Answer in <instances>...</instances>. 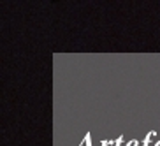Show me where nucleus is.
<instances>
[{"label":"nucleus","mask_w":160,"mask_h":146,"mask_svg":"<svg viewBox=\"0 0 160 146\" xmlns=\"http://www.w3.org/2000/svg\"><path fill=\"white\" fill-rule=\"evenodd\" d=\"M151 136H155V130H151V132H148V134H146L144 141H142V146H148V143H150V137H151Z\"/></svg>","instance_id":"nucleus-1"},{"label":"nucleus","mask_w":160,"mask_h":146,"mask_svg":"<svg viewBox=\"0 0 160 146\" xmlns=\"http://www.w3.org/2000/svg\"><path fill=\"white\" fill-rule=\"evenodd\" d=\"M79 146H92V141H90V132H86L85 141H83V144H79Z\"/></svg>","instance_id":"nucleus-2"},{"label":"nucleus","mask_w":160,"mask_h":146,"mask_svg":"<svg viewBox=\"0 0 160 146\" xmlns=\"http://www.w3.org/2000/svg\"><path fill=\"white\" fill-rule=\"evenodd\" d=\"M137 144H139V143H137V139H130L127 146H137Z\"/></svg>","instance_id":"nucleus-3"},{"label":"nucleus","mask_w":160,"mask_h":146,"mask_svg":"<svg viewBox=\"0 0 160 146\" xmlns=\"http://www.w3.org/2000/svg\"><path fill=\"white\" fill-rule=\"evenodd\" d=\"M122 141H123V136L116 137V143H114V146H120V144H122Z\"/></svg>","instance_id":"nucleus-4"}]
</instances>
